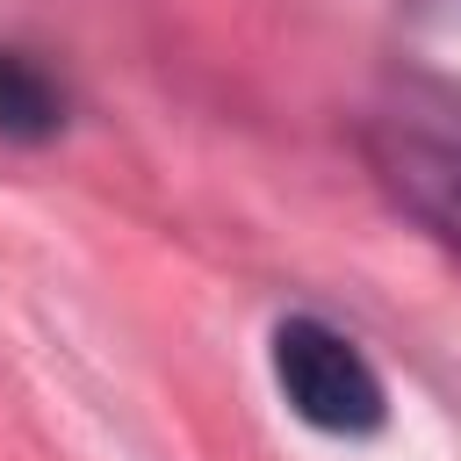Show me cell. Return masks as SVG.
<instances>
[{
  "label": "cell",
  "instance_id": "obj_1",
  "mask_svg": "<svg viewBox=\"0 0 461 461\" xmlns=\"http://www.w3.org/2000/svg\"><path fill=\"white\" fill-rule=\"evenodd\" d=\"M367 151H375L389 194L439 245L461 252V94H447V86H403L375 115Z\"/></svg>",
  "mask_w": 461,
  "mask_h": 461
},
{
  "label": "cell",
  "instance_id": "obj_2",
  "mask_svg": "<svg viewBox=\"0 0 461 461\" xmlns=\"http://www.w3.org/2000/svg\"><path fill=\"white\" fill-rule=\"evenodd\" d=\"M267 367H274L281 403L331 439H367L389 425V389H382L375 360L346 331H331L324 317H281Z\"/></svg>",
  "mask_w": 461,
  "mask_h": 461
},
{
  "label": "cell",
  "instance_id": "obj_3",
  "mask_svg": "<svg viewBox=\"0 0 461 461\" xmlns=\"http://www.w3.org/2000/svg\"><path fill=\"white\" fill-rule=\"evenodd\" d=\"M58 122H65V94H58V79H50L36 58L0 50V137L43 144V137H58Z\"/></svg>",
  "mask_w": 461,
  "mask_h": 461
}]
</instances>
